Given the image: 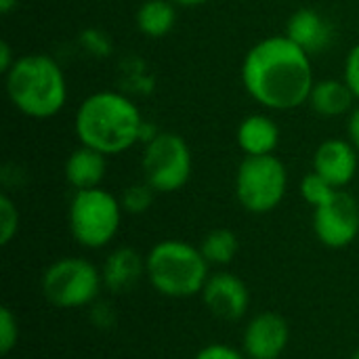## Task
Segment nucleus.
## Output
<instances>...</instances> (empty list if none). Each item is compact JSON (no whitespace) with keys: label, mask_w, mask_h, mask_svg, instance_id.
Returning a JSON list of instances; mask_svg holds the SVG:
<instances>
[{"label":"nucleus","mask_w":359,"mask_h":359,"mask_svg":"<svg viewBox=\"0 0 359 359\" xmlns=\"http://www.w3.org/2000/svg\"><path fill=\"white\" fill-rule=\"evenodd\" d=\"M242 86L269 111H292L307 105L316 84L311 55L286 34L259 40L242 61Z\"/></svg>","instance_id":"nucleus-1"},{"label":"nucleus","mask_w":359,"mask_h":359,"mask_svg":"<svg viewBox=\"0 0 359 359\" xmlns=\"http://www.w3.org/2000/svg\"><path fill=\"white\" fill-rule=\"evenodd\" d=\"M311 227L322 246L330 250L349 248L359 238V204L355 198L339 189L328 204L313 208Z\"/></svg>","instance_id":"nucleus-9"},{"label":"nucleus","mask_w":359,"mask_h":359,"mask_svg":"<svg viewBox=\"0 0 359 359\" xmlns=\"http://www.w3.org/2000/svg\"><path fill=\"white\" fill-rule=\"evenodd\" d=\"M177 6H187V8H191V6H202V4H206L208 0H172Z\"/></svg>","instance_id":"nucleus-31"},{"label":"nucleus","mask_w":359,"mask_h":359,"mask_svg":"<svg viewBox=\"0 0 359 359\" xmlns=\"http://www.w3.org/2000/svg\"><path fill=\"white\" fill-rule=\"evenodd\" d=\"M200 297L208 313L223 322H240L250 309V290L246 282L227 269L212 271Z\"/></svg>","instance_id":"nucleus-10"},{"label":"nucleus","mask_w":359,"mask_h":359,"mask_svg":"<svg viewBox=\"0 0 359 359\" xmlns=\"http://www.w3.org/2000/svg\"><path fill=\"white\" fill-rule=\"evenodd\" d=\"M284 34L311 57L326 53L332 46L334 36H337L332 23L318 8H311V6L297 8L288 17Z\"/></svg>","instance_id":"nucleus-13"},{"label":"nucleus","mask_w":359,"mask_h":359,"mask_svg":"<svg viewBox=\"0 0 359 359\" xmlns=\"http://www.w3.org/2000/svg\"><path fill=\"white\" fill-rule=\"evenodd\" d=\"M238 204L250 215L273 212L288 194L286 164L276 156H244L233 177Z\"/></svg>","instance_id":"nucleus-7"},{"label":"nucleus","mask_w":359,"mask_h":359,"mask_svg":"<svg viewBox=\"0 0 359 359\" xmlns=\"http://www.w3.org/2000/svg\"><path fill=\"white\" fill-rule=\"evenodd\" d=\"M198 246L210 267L225 269L236 261L240 252V238L229 227H217L210 229Z\"/></svg>","instance_id":"nucleus-19"},{"label":"nucleus","mask_w":359,"mask_h":359,"mask_svg":"<svg viewBox=\"0 0 359 359\" xmlns=\"http://www.w3.org/2000/svg\"><path fill=\"white\" fill-rule=\"evenodd\" d=\"M4 90L11 105L34 120L59 116L67 103V78L59 61L44 53L17 57L4 74Z\"/></svg>","instance_id":"nucleus-3"},{"label":"nucleus","mask_w":359,"mask_h":359,"mask_svg":"<svg viewBox=\"0 0 359 359\" xmlns=\"http://www.w3.org/2000/svg\"><path fill=\"white\" fill-rule=\"evenodd\" d=\"M154 200H156V191L145 181L133 183L120 194V204L124 208V215H135V217L145 215L154 206Z\"/></svg>","instance_id":"nucleus-21"},{"label":"nucleus","mask_w":359,"mask_h":359,"mask_svg":"<svg viewBox=\"0 0 359 359\" xmlns=\"http://www.w3.org/2000/svg\"><path fill=\"white\" fill-rule=\"evenodd\" d=\"M124 219L120 198L103 187L74 191L67 208L69 233L78 246L86 250H101L109 246Z\"/></svg>","instance_id":"nucleus-5"},{"label":"nucleus","mask_w":359,"mask_h":359,"mask_svg":"<svg viewBox=\"0 0 359 359\" xmlns=\"http://www.w3.org/2000/svg\"><path fill=\"white\" fill-rule=\"evenodd\" d=\"M141 107L122 90H97L80 101L74 114V133L80 145L107 158L120 156L141 143Z\"/></svg>","instance_id":"nucleus-2"},{"label":"nucleus","mask_w":359,"mask_h":359,"mask_svg":"<svg viewBox=\"0 0 359 359\" xmlns=\"http://www.w3.org/2000/svg\"><path fill=\"white\" fill-rule=\"evenodd\" d=\"M19 208L15 200L2 191L0 194V246H8L19 233Z\"/></svg>","instance_id":"nucleus-22"},{"label":"nucleus","mask_w":359,"mask_h":359,"mask_svg":"<svg viewBox=\"0 0 359 359\" xmlns=\"http://www.w3.org/2000/svg\"><path fill=\"white\" fill-rule=\"evenodd\" d=\"M135 23L145 38H166L177 23V4L172 0H145L137 8Z\"/></svg>","instance_id":"nucleus-18"},{"label":"nucleus","mask_w":359,"mask_h":359,"mask_svg":"<svg viewBox=\"0 0 359 359\" xmlns=\"http://www.w3.org/2000/svg\"><path fill=\"white\" fill-rule=\"evenodd\" d=\"M290 345V326L278 311L252 316L242 332V351L248 359H280Z\"/></svg>","instance_id":"nucleus-11"},{"label":"nucleus","mask_w":359,"mask_h":359,"mask_svg":"<svg viewBox=\"0 0 359 359\" xmlns=\"http://www.w3.org/2000/svg\"><path fill=\"white\" fill-rule=\"evenodd\" d=\"M78 42H80V46L88 55H93L97 59H105L114 50L111 38L103 29H99V27H86V29H82L80 36H78Z\"/></svg>","instance_id":"nucleus-23"},{"label":"nucleus","mask_w":359,"mask_h":359,"mask_svg":"<svg viewBox=\"0 0 359 359\" xmlns=\"http://www.w3.org/2000/svg\"><path fill=\"white\" fill-rule=\"evenodd\" d=\"M101 276H103V288L107 292L124 294L133 290L147 276L145 257L130 246H118L105 257L101 265Z\"/></svg>","instance_id":"nucleus-14"},{"label":"nucleus","mask_w":359,"mask_h":359,"mask_svg":"<svg viewBox=\"0 0 359 359\" xmlns=\"http://www.w3.org/2000/svg\"><path fill=\"white\" fill-rule=\"evenodd\" d=\"M343 80L347 82V86L351 88L353 97L359 101V42L349 48V53H347V57H345Z\"/></svg>","instance_id":"nucleus-26"},{"label":"nucleus","mask_w":359,"mask_h":359,"mask_svg":"<svg viewBox=\"0 0 359 359\" xmlns=\"http://www.w3.org/2000/svg\"><path fill=\"white\" fill-rule=\"evenodd\" d=\"M145 267L151 288L175 301L200 297L212 273L200 246L177 238L156 242L145 255Z\"/></svg>","instance_id":"nucleus-4"},{"label":"nucleus","mask_w":359,"mask_h":359,"mask_svg":"<svg viewBox=\"0 0 359 359\" xmlns=\"http://www.w3.org/2000/svg\"><path fill=\"white\" fill-rule=\"evenodd\" d=\"M280 126L269 114L246 116L236 130V143L244 156H269L280 145Z\"/></svg>","instance_id":"nucleus-15"},{"label":"nucleus","mask_w":359,"mask_h":359,"mask_svg":"<svg viewBox=\"0 0 359 359\" xmlns=\"http://www.w3.org/2000/svg\"><path fill=\"white\" fill-rule=\"evenodd\" d=\"M355 101L358 99L343 78H322L316 80L307 105L320 118H347L349 111L355 107Z\"/></svg>","instance_id":"nucleus-17"},{"label":"nucleus","mask_w":359,"mask_h":359,"mask_svg":"<svg viewBox=\"0 0 359 359\" xmlns=\"http://www.w3.org/2000/svg\"><path fill=\"white\" fill-rule=\"evenodd\" d=\"M63 175L74 191L101 187V183L107 175V156H103L90 147L78 145L67 156V160L63 164Z\"/></svg>","instance_id":"nucleus-16"},{"label":"nucleus","mask_w":359,"mask_h":359,"mask_svg":"<svg viewBox=\"0 0 359 359\" xmlns=\"http://www.w3.org/2000/svg\"><path fill=\"white\" fill-rule=\"evenodd\" d=\"M143 181L156 194H175L183 189L194 172V156L189 143L168 130H160L141 154Z\"/></svg>","instance_id":"nucleus-8"},{"label":"nucleus","mask_w":359,"mask_h":359,"mask_svg":"<svg viewBox=\"0 0 359 359\" xmlns=\"http://www.w3.org/2000/svg\"><path fill=\"white\" fill-rule=\"evenodd\" d=\"M90 320H93L95 328L109 330L114 326V322H116V311H114V307L107 301L99 299L97 303L90 305Z\"/></svg>","instance_id":"nucleus-27"},{"label":"nucleus","mask_w":359,"mask_h":359,"mask_svg":"<svg viewBox=\"0 0 359 359\" xmlns=\"http://www.w3.org/2000/svg\"><path fill=\"white\" fill-rule=\"evenodd\" d=\"M359 151L349 139H326L318 145L311 160V170L324 177L337 189H345L358 175Z\"/></svg>","instance_id":"nucleus-12"},{"label":"nucleus","mask_w":359,"mask_h":359,"mask_svg":"<svg viewBox=\"0 0 359 359\" xmlns=\"http://www.w3.org/2000/svg\"><path fill=\"white\" fill-rule=\"evenodd\" d=\"M349 359H359V347L355 349V351H353V353H351V358Z\"/></svg>","instance_id":"nucleus-32"},{"label":"nucleus","mask_w":359,"mask_h":359,"mask_svg":"<svg viewBox=\"0 0 359 359\" xmlns=\"http://www.w3.org/2000/svg\"><path fill=\"white\" fill-rule=\"evenodd\" d=\"M194 359H248L242 349H236L227 343H208L204 345Z\"/></svg>","instance_id":"nucleus-25"},{"label":"nucleus","mask_w":359,"mask_h":359,"mask_svg":"<svg viewBox=\"0 0 359 359\" xmlns=\"http://www.w3.org/2000/svg\"><path fill=\"white\" fill-rule=\"evenodd\" d=\"M19 0H0V13L2 15H11L17 8Z\"/></svg>","instance_id":"nucleus-30"},{"label":"nucleus","mask_w":359,"mask_h":359,"mask_svg":"<svg viewBox=\"0 0 359 359\" xmlns=\"http://www.w3.org/2000/svg\"><path fill=\"white\" fill-rule=\"evenodd\" d=\"M345 130H347V139L349 143L359 151V101L355 103V107L349 111L347 116V124H345Z\"/></svg>","instance_id":"nucleus-28"},{"label":"nucleus","mask_w":359,"mask_h":359,"mask_svg":"<svg viewBox=\"0 0 359 359\" xmlns=\"http://www.w3.org/2000/svg\"><path fill=\"white\" fill-rule=\"evenodd\" d=\"M40 290L44 301L57 309H84L101 299L103 276L84 257H61L44 269Z\"/></svg>","instance_id":"nucleus-6"},{"label":"nucleus","mask_w":359,"mask_h":359,"mask_svg":"<svg viewBox=\"0 0 359 359\" xmlns=\"http://www.w3.org/2000/svg\"><path fill=\"white\" fill-rule=\"evenodd\" d=\"M15 61H17V57L13 55L11 44H8L6 40H2V42H0V72H2V76L13 67Z\"/></svg>","instance_id":"nucleus-29"},{"label":"nucleus","mask_w":359,"mask_h":359,"mask_svg":"<svg viewBox=\"0 0 359 359\" xmlns=\"http://www.w3.org/2000/svg\"><path fill=\"white\" fill-rule=\"evenodd\" d=\"M299 191L303 196V200L311 206V208H320L324 204H328L337 194L339 189L334 185H330L324 177H320L318 172H309L303 177L301 185H299Z\"/></svg>","instance_id":"nucleus-20"},{"label":"nucleus","mask_w":359,"mask_h":359,"mask_svg":"<svg viewBox=\"0 0 359 359\" xmlns=\"http://www.w3.org/2000/svg\"><path fill=\"white\" fill-rule=\"evenodd\" d=\"M19 343V320L11 307L0 309V353L8 355Z\"/></svg>","instance_id":"nucleus-24"}]
</instances>
